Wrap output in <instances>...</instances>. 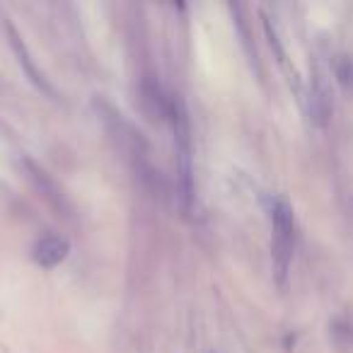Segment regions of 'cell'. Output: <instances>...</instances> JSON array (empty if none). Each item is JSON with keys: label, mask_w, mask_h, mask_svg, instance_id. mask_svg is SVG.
I'll return each mask as SVG.
<instances>
[{"label": "cell", "mask_w": 353, "mask_h": 353, "mask_svg": "<svg viewBox=\"0 0 353 353\" xmlns=\"http://www.w3.org/2000/svg\"><path fill=\"white\" fill-rule=\"evenodd\" d=\"M8 34H10L12 49H15V54L20 56V63H22V68L27 70V75H30V78H32V83H37V88H41V90H44V92L54 94V88H51V85L46 83L44 73H39V70H37V65L32 63V59H30V51H27L25 41L20 39V34H17V30L10 25V22H8Z\"/></svg>", "instance_id": "5"}, {"label": "cell", "mask_w": 353, "mask_h": 353, "mask_svg": "<svg viewBox=\"0 0 353 353\" xmlns=\"http://www.w3.org/2000/svg\"><path fill=\"white\" fill-rule=\"evenodd\" d=\"M25 167H27V172H30L34 187L39 189L41 194H44L46 201H49L54 208H59V211H68V201H65L63 189H61L59 184H56L54 179H51L49 172L41 170V167L37 165V162H32L30 157H25Z\"/></svg>", "instance_id": "4"}, {"label": "cell", "mask_w": 353, "mask_h": 353, "mask_svg": "<svg viewBox=\"0 0 353 353\" xmlns=\"http://www.w3.org/2000/svg\"><path fill=\"white\" fill-rule=\"evenodd\" d=\"M334 73L336 80L346 90H353V56H336L334 59Z\"/></svg>", "instance_id": "6"}, {"label": "cell", "mask_w": 353, "mask_h": 353, "mask_svg": "<svg viewBox=\"0 0 353 353\" xmlns=\"http://www.w3.org/2000/svg\"><path fill=\"white\" fill-rule=\"evenodd\" d=\"M68 240L65 237H59V235H44L41 240H37L34 250H32V256H34V261L39 266H44V269H54V266H59L61 261L68 256Z\"/></svg>", "instance_id": "3"}, {"label": "cell", "mask_w": 353, "mask_h": 353, "mask_svg": "<svg viewBox=\"0 0 353 353\" xmlns=\"http://www.w3.org/2000/svg\"><path fill=\"white\" fill-rule=\"evenodd\" d=\"M271 230H274V235H271V259H274L276 279L283 285L295 254V216L290 203L283 201V199L271 201Z\"/></svg>", "instance_id": "1"}, {"label": "cell", "mask_w": 353, "mask_h": 353, "mask_svg": "<svg viewBox=\"0 0 353 353\" xmlns=\"http://www.w3.org/2000/svg\"><path fill=\"white\" fill-rule=\"evenodd\" d=\"M170 119L174 126V143H176V170H179V182H182V199L184 206L192 208L194 201V157H192V126L184 102L176 94L170 99Z\"/></svg>", "instance_id": "2"}]
</instances>
